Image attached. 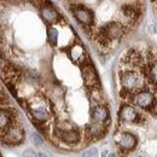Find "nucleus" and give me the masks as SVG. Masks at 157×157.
Returning a JSON list of instances; mask_svg holds the SVG:
<instances>
[{
  "instance_id": "f257e3e1",
  "label": "nucleus",
  "mask_w": 157,
  "mask_h": 157,
  "mask_svg": "<svg viewBox=\"0 0 157 157\" xmlns=\"http://www.w3.org/2000/svg\"><path fill=\"white\" fill-rule=\"evenodd\" d=\"M123 30H122V25L118 23H108L101 28V33H100V38L103 40H114L117 39L122 35Z\"/></svg>"
},
{
  "instance_id": "f03ea898",
  "label": "nucleus",
  "mask_w": 157,
  "mask_h": 157,
  "mask_svg": "<svg viewBox=\"0 0 157 157\" xmlns=\"http://www.w3.org/2000/svg\"><path fill=\"white\" fill-rule=\"evenodd\" d=\"M82 76H83V81L88 87H96L99 85V78L98 75L94 70V68L92 65H85L83 70H82Z\"/></svg>"
},
{
  "instance_id": "7ed1b4c3",
  "label": "nucleus",
  "mask_w": 157,
  "mask_h": 157,
  "mask_svg": "<svg viewBox=\"0 0 157 157\" xmlns=\"http://www.w3.org/2000/svg\"><path fill=\"white\" fill-rule=\"evenodd\" d=\"M121 83L124 91H132L139 83V76L133 71H127L121 76Z\"/></svg>"
},
{
  "instance_id": "20e7f679",
  "label": "nucleus",
  "mask_w": 157,
  "mask_h": 157,
  "mask_svg": "<svg viewBox=\"0 0 157 157\" xmlns=\"http://www.w3.org/2000/svg\"><path fill=\"white\" fill-rule=\"evenodd\" d=\"M117 143L123 150H132L137 145V139L131 133H121L117 138Z\"/></svg>"
},
{
  "instance_id": "39448f33",
  "label": "nucleus",
  "mask_w": 157,
  "mask_h": 157,
  "mask_svg": "<svg viewBox=\"0 0 157 157\" xmlns=\"http://www.w3.org/2000/svg\"><path fill=\"white\" fill-rule=\"evenodd\" d=\"M2 143L7 144H18L23 140V132L20 128H11L7 134H5V138L1 139Z\"/></svg>"
},
{
  "instance_id": "423d86ee",
  "label": "nucleus",
  "mask_w": 157,
  "mask_h": 157,
  "mask_svg": "<svg viewBox=\"0 0 157 157\" xmlns=\"http://www.w3.org/2000/svg\"><path fill=\"white\" fill-rule=\"evenodd\" d=\"M120 117L123 122H134L138 117V113L131 105H124L120 111Z\"/></svg>"
},
{
  "instance_id": "0eeeda50",
  "label": "nucleus",
  "mask_w": 157,
  "mask_h": 157,
  "mask_svg": "<svg viewBox=\"0 0 157 157\" xmlns=\"http://www.w3.org/2000/svg\"><path fill=\"white\" fill-rule=\"evenodd\" d=\"M136 103L140 108H150L154 104V96L150 92H140L136 96Z\"/></svg>"
},
{
  "instance_id": "6e6552de",
  "label": "nucleus",
  "mask_w": 157,
  "mask_h": 157,
  "mask_svg": "<svg viewBox=\"0 0 157 157\" xmlns=\"http://www.w3.org/2000/svg\"><path fill=\"white\" fill-rule=\"evenodd\" d=\"M75 17L82 24H88L90 25L93 22V15H92V12L90 10H87V9H83V7L75 10Z\"/></svg>"
},
{
  "instance_id": "1a4fd4ad",
  "label": "nucleus",
  "mask_w": 157,
  "mask_h": 157,
  "mask_svg": "<svg viewBox=\"0 0 157 157\" xmlns=\"http://www.w3.org/2000/svg\"><path fill=\"white\" fill-rule=\"evenodd\" d=\"M92 116H93V120H94L96 122L103 123V122H105V121L108 120L109 113H108V110H106L105 106L98 105V106H96V108L93 109V111H92Z\"/></svg>"
},
{
  "instance_id": "9d476101",
  "label": "nucleus",
  "mask_w": 157,
  "mask_h": 157,
  "mask_svg": "<svg viewBox=\"0 0 157 157\" xmlns=\"http://www.w3.org/2000/svg\"><path fill=\"white\" fill-rule=\"evenodd\" d=\"M58 136L65 143H76L80 140V134L76 131H59Z\"/></svg>"
},
{
  "instance_id": "9b49d317",
  "label": "nucleus",
  "mask_w": 157,
  "mask_h": 157,
  "mask_svg": "<svg viewBox=\"0 0 157 157\" xmlns=\"http://www.w3.org/2000/svg\"><path fill=\"white\" fill-rule=\"evenodd\" d=\"M41 13H42V17L45 18V21H47V22H55V21L58 18V13H57V11H56L51 5L42 6V9H41Z\"/></svg>"
},
{
  "instance_id": "f8f14e48",
  "label": "nucleus",
  "mask_w": 157,
  "mask_h": 157,
  "mask_svg": "<svg viewBox=\"0 0 157 157\" xmlns=\"http://www.w3.org/2000/svg\"><path fill=\"white\" fill-rule=\"evenodd\" d=\"M33 115H34V117L36 118L38 121H40V122H44V121H46V120L48 118V113H47V110H46L45 108L34 109V110H33Z\"/></svg>"
},
{
  "instance_id": "ddd939ff",
  "label": "nucleus",
  "mask_w": 157,
  "mask_h": 157,
  "mask_svg": "<svg viewBox=\"0 0 157 157\" xmlns=\"http://www.w3.org/2000/svg\"><path fill=\"white\" fill-rule=\"evenodd\" d=\"M122 11H123V15L126 17H128V18H136L138 16V12L132 5H123L122 6Z\"/></svg>"
},
{
  "instance_id": "4468645a",
  "label": "nucleus",
  "mask_w": 157,
  "mask_h": 157,
  "mask_svg": "<svg viewBox=\"0 0 157 157\" xmlns=\"http://www.w3.org/2000/svg\"><path fill=\"white\" fill-rule=\"evenodd\" d=\"M57 40H58V32H57V29L50 28L48 29V41L52 45H56L57 44Z\"/></svg>"
},
{
  "instance_id": "2eb2a0df",
  "label": "nucleus",
  "mask_w": 157,
  "mask_h": 157,
  "mask_svg": "<svg viewBox=\"0 0 157 157\" xmlns=\"http://www.w3.org/2000/svg\"><path fill=\"white\" fill-rule=\"evenodd\" d=\"M10 122V117L9 115L5 113V111H1L0 110V129L1 128H5Z\"/></svg>"
},
{
  "instance_id": "dca6fc26",
  "label": "nucleus",
  "mask_w": 157,
  "mask_h": 157,
  "mask_svg": "<svg viewBox=\"0 0 157 157\" xmlns=\"http://www.w3.org/2000/svg\"><path fill=\"white\" fill-rule=\"evenodd\" d=\"M30 140L35 146H41L44 144V139L40 137L38 133H32L30 134Z\"/></svg>"
},
{
  "instance_id": "f3484780",
  "label": "nucleus",
  "mask_w": 157,
  "mask_h": 157,
  "mask_svg": "<svg viewBox=\"0 0 157 157\" xmlns=\"http://www.w3.org/2000/svg\"><path fill=\"white\" fill-rule=\"evenodd\" d=\"M82 157H98V150H97V147H90L88 150H86L82 154Z\"/></svg>"
},
{
  "instance_id": "a211bd4d",
  "label": "nucleus",
  "mask_w": 157,
  "mask_h": 157,
  "mask_svg": "<svg viewBox=\"0 0 157 157\" xmlns=\"http://www.w3.org/2000/svg\"><path fill=\"white\" fill-rule=\"evenodd\" d=\"M90 133L92 134V136H96V134H100V133H103V129L100 128V127H98V126H92L91 127V129H90Z\"/></svg>"
},
{
  "instance_id": "6ab92c4d",
  "label": "nucleus",
  "mask_w": 157,
  "mask_h": 157,
  "mask_svg": "<svg viewBox=\"0 0 157 157\" xmlns=\"http://www.w3.org/2000/svg\"><path fill=\"white\" fill-rule=\"evenodd\" d=\"M0 103L1 104H7L9 103V98H7L6 93L4 91H1V90H0Z\"/></svg>"
},
{
  "instance_id": "aec40b11",
  "label": "nucleus",
  "mask_w": 157,
  "mask_h": 157,
  "mask_svg": "<svg viewBox=\"0 0 157 157\" xmlns=\"http://www.w3.org/2000/svg\"><path fill=\"white\" fill-rule=\"evenodd\" d=\"M22 157H38V154H35V152L32 151V150H27V151L23 152Z\"/></svg>"
},
{
  "instance_id": "412c9836",
  "label": "nucleus",
  "mask_w": 157,
  "mask_h": 157,
  "mask_svg": "<svg viewBox=\"0 0 157 157\" xmlns=\"http://www.w3.org/2000/svg\"><path fill=\"white\" fill-rule=\"evenodd\" d=\"M38 157H48V156H47L46 154H44V152H39V154H38Z\"/></svg>"
}]
</instances>
